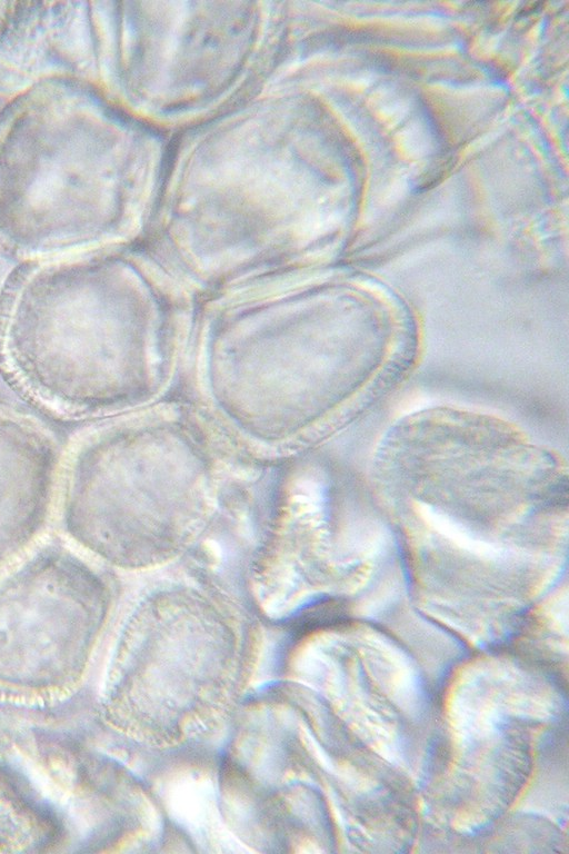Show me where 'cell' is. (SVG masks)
Wrapping results in <instances>:
<instances>
[{
  "label": "cell",
  "instance_id": "6da1fadb",
  "mask_svg": "<svg viewBox=\"0 0 569 854\" xmlns=\"http://www.w3.org/2000/svg\"><path fill=\"white\" fill-rule=\"evenodd\" d=\"M61 461L43 428L0 413V572L44 539L56 515Z\"/></svg>",
  "mask_w": 569,
  "mask_h": 854
}]
</instances>
